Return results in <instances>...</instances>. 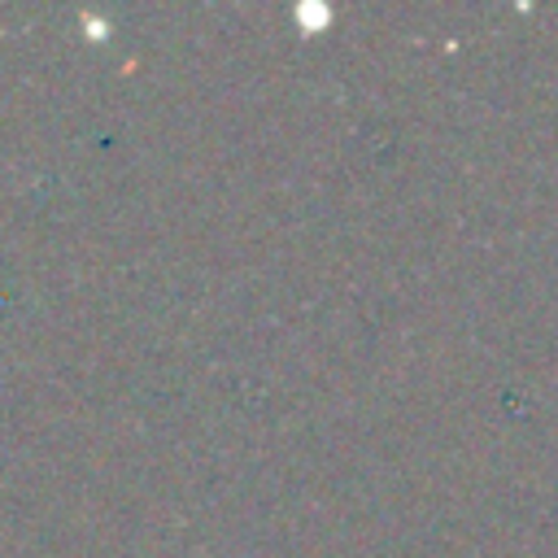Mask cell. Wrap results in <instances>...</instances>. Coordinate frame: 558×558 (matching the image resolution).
I'll use <instances>...</instances> for the list:
<instances>
[{
	"instance_id": "cell-1",
	"label": "cell",
	"mask_w": 558,
	"mask_h": 558,
	"mask_svg": "<svg viewBox=\"0 0 558 558\" xmlns=\"http://www.w3.org/2000/svg\"><path fill=\"white\" fill-rule=\"evenodd\" d=\"M327 17H331L327 9H310V4H301V22H305V26L314 22V31H318V26H327Z\"/></svg>"
}]
</instances>
